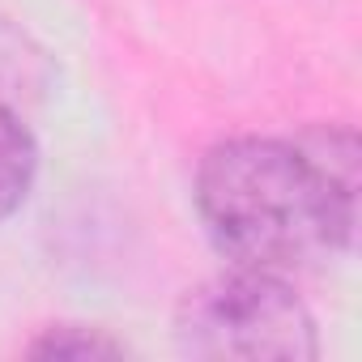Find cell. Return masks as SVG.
Listing matches in <instances>:
<instances>
[{
  "mask_svg": "<svg viewBox=\"0 0 362 362\" xmlns=\"http://www.w3.org/2000/svg\"><path fill=\"white\" fill-rule=\"evenodd\" d=\"M358 145L349 132L303 141L239 136L205 153L197 209L226 260L290 277L354 239Z\"/></svg>",
  "mask_w": 362,
  "mask_h": 362,
  "instance_id": "cell-1",
  "label": "cell"
},
{
  "mask_svg": "<svg viewBox=\"0 0 362 362\" xmlns=\"http://www.w3.org/2000/svg\"><path fill=\"white\" fill-rule=\"evenodd\" d=\"M175 341L188 358L303 362L315 358V320L286 277L230 269L184 294L175 311Z\"/></svg>",
  "mask_w": 362,
  "mask_h": 362,
  "instance_id": "cell-2",
  "label": "cell"
},
{
  "mask_svg": "<svg viewBox=\"0 0 362 362\" xmlns=\"http://www.w3.org/2000/svg\"><path fill=\"white\" fill-rule=\"evenodd\" d=\"M35 170H39V149L30 128L9 107H0V222L26 201Z\"/></svg>",
  "mask_w": 362,
  "mask_h": 362,
  "instance_id": "cell-3",
  "label": "cell"
},
{
  "mask_svg": "<svg viewBox=\"0 0 362 362\" xmlns=\"http://www.w3.org/2000/svg\"><path fill=\"white\" fill-rule=\"evenodd\" d=\"M30 354L35 358H124L128 345L111 341L98 328H47L30 345Z\"/></svg>",
  "mask_w": 362,
  "mask_h": 362,
  "instance_id": "cell-4",
  "label": "cell"
}]
</instances>
